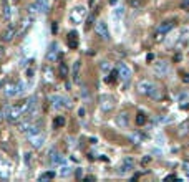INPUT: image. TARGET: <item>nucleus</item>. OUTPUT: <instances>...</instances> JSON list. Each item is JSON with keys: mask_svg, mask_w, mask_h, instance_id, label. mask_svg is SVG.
<instances>
[{"mask_svg": "<svg viewBox=\"0 0 189 182\" xmlns=\"http://www.w3.org/2000/svg\"><path fill=\"white\" fill-rule=\"evenodd\" d=\"M25 113V109H23V106H18V104H15V106H10L8 113H7L5 119L10 122V124H15L17 121L20 119V116Z\"/></svg>", "mask_w": 189, "mask_h": 182, "instance_id": "obj_1", "label": "nucleus"}, {"mask_svg": "<svg viewBox=\"0 0 189 182\" xmlns=\"http://www.w3.org/2000/svg\"><path fill=\"white\" fill-rule=\"evenodd\" d=\"M50 101H51V106L55 109H65V108H71V101L65 96H60V94H53L50 96Z\"/></svg>", "mask_w": 189, "mask_h": 182, "instance_id": "obj_2", "label": "nucleus"}, {"mask_svg": "<svg viewBox=\"0 0 189 182\" xmlns=\"http://www.w3.org/2000/svg\"><path fill=\"white\" fill-rule=\"evenodd\" d=\"M85 17H86V8L85 7H75V8L70 12V20H71L73 23H81Z\"/></svg>", "mask_w": 189, "mask_h": 182, "instance_id": "obj_3", "label": "nucleus"}, {"mask_svg": "<svg viewBox=\"0 0 189 182\" xmlns=\"http://www.w3.org/2000/svg\"><path fill=\"white\" fill-rule=\"evenodd\" d=\"M134 169V159L133 157H124L123 161H121V164H120V169H118V174H128L129 171H133Z\"/></svg>", "mask_w": 189, "mask_h": 182, "instance_id": "obj_4", "label": "nucleus"}, {"mask_svg": "<svg viewBox=\"0 0 189 182\" xmlns=\"http://www.w3.org/2000/svg\"><path fill=\"white\" fill-rule=\"evenodd\" d=\"M118 76H120L124 83H128L129 80H131V76H133L131 68H129L128 65H124V63H120V66H118Z\"/></svg>", "mask_w": 189, "mask_h": 182, "instance_id": "obj_5", "label": "nucleus"}, {"mask_svg": "<svg viewBox=\"0 0 189 182\" xmlns=\"http://www.w3.org/2000/svg\"><path fill=\"white\" fill-rule=\"evenodd\" d=\"M28 142L31 144V148H35V149L41 148V146L45 144V134H41V132H38V134L28 136Z\"/></svg>", "mask_w": 189, "mask_h": 182, "instance_id": "obj_6", "label": "nucleus"}, {"mask_svg": "<svg viewBox=\"0 0 189 182\" xmlns=\"http://www.w3.org/2000/svg\"><path fill=\"white\" fill-rule=\"evenodd\" d=\"M17 35H18V28H17L15 25H10V27H7V28L3 30L2 40L3 41H12L13 37H17Z\"/></svg>", "mask_w": 189, "mask_h": 182, "instance_id": "obj_7", "label": "nucleus"}, {"mask_svg": "<svg viewBox=\"0 0 189 182\" xmlns=\"http://www.w3.org/2000/svg\"><path fill=\"white\" fill-rule=\"evenodd\" d=\"M156 86V83H153V81H148V80H143V81H139L138 83V89H139V93L141 94H148L149 96V93L153 91V88Z\"/></svg>", "mask_w": 189, "mask_h": 182, "instance_id": "obj_8", "label": "nucleus"}, {"mask_svg": "<svg viewBox=\"0 0 189 182\" xmlns=\"http://www.w3.org/2000/svg\"><path fill=\"white\" fill-rule=\"evenodd\" d=\"M94 30H96V33L100 35L103 40H110V30H108V25L104 22H98L96 25H94Z\"/></svg>", "mask_w": 189, "mask_h": 182, "instance_id": "obj_9", "label": "nucleus"}, {"mask_svg": "<svg viewBox=\"0 0 189 182\" xmlns=\"http://www.w3.org/2000/svg\"><path fill=\"white\" fill-rule=\"evenodd\" d=\"M154 71H156V75H159V76H166L167 73H169V63L167 61H156L154 63Z\"/></svg>", "mask_w": 189, "mask_h": 182, "instance_id": "obj_10", "label": "nucleus"}, {"mask_svg": "<svg viewBox=\"0 0 189 182\" xmlns=\"http://www.w3.org/2000/svg\"><path fill=\"white\" fill-rule=\"evenodd\" d=\"M58 57H60L58 43H51L50 48H48V53H47V60L48 61H55V60H58Z\"/></svg>", "mask_w": 189, "mask_h": 182, "instance_id": "obj_11", "label": "nucleus"}, {"mask_svg": "<svg viewBox=\"0 0 189 182\" xmlns=\"http://www.w3.org/2000/svg\"><path fill=\"white\" fill-rule=\"evenodd\" d=\"M173 23L174 22H163L161 25H158V28H156V33H158V38H163V35H166L167 31H169L171 28H173Z\"/></svg>", "mask_w": 189, "mask_h": 182, "instance_id": "obj_12", "label": "nucleus"}, {"mask_svg": "<svg viewBox=\"0 0 189 182\" xmlns=\"http://www.w3.org/2000/svg\"><path fill=\"white\" fill-rule=\"evenodd\" d=\"M100 106H101V109H103V111H110L111 108H113V98L103 94V96L100 98Z\"/></svg>", "mask_w": 189, "mask_h": 182, "instance_id": "obj_13", "label": "nucleus"}, {"mask_svg": "<svg viewBox=\"0 0 189 182\" xmlns=\"http://www.w3.org/2000/svg\"><path fill=\"white\" fill-rule=\"evenodd\" d=\"M3 94H5V96H8V98L20 96L18 88H17V85H13V83H10V85H7L5 88H3Z\"/></svg>", "mask_w": 189, "mask_h": 182, "instance_id": "obj_14", "label": "nucleus"}, {"mask_svg": "<svg viewBox=\"0 0 189 182\" xmlns=\"http://www.w3.org/2000/svg\"><path fill=\"white\" fill-rule=\"evenodd\" d=\"M50 164L51 166H63L65 164V157L60 152H51L50 154Z\"/></svg>", "mask_w": 189, "mask_h": 182, "instance_id": "obj_15", "label": "nucleus"}, {"mask_svg": "<svg viewBox=\"0 0 189 182\" xmlns=\"http://www.w3.org/2000/svg\"><path fill=\"white\" fill-rule=\"evenodd\" d=\"M80 68H81V61L76 60L71 66V78L75 83H80Z\"/></svg>", "mask_w": 189, "mask_h": 182, "instance_id": "obj_16", "label": "nucleus"}, {"mask_svg": "<svg viewBox=\"0 0 189 182\" xmlns=\"http://www.w3.org/2000/svg\"><path fill=\"white\" fill-rule=\"evenodd\" d=\"M37 101H38V98L35 96V94H33V96H30L28 99L25 101V104H23V109H25V113H27V111H30V109H33V108H38V103H37Z\"/></svg>", "mask_w": 189, "mask_h": 182, "instance_id": "obj_17", "label": "nucleus"}, {"mask_svg": "<svg viewBox=\"0 0 189 182\" xmlns=\"http://www.w3.org/2000/svg\"><path fill=\"white\" fill-rule=\"evenodd\" d=\"M31 122H33V121H30L28 118H25L23 121H17V129H18L20 132H25L27 129H28V126L31 124Z\"/></svg>", "mask_w": 189, "mask_h": 182, "instance_id": "obj_18", "label": "nucleus"}, {"mask_svg": "<svg viewBox=\"0 0 189 182\" xmlns=\"http://www.w3.org/2000/svg\"><path fill=\"white\" fill-rule=\"evenodd\" d=\"M40 122H31V124L28 126V129H27V136H33V134H38L40 132Z\"/></svg>", "mask_w": 189, "mask_h": 182, "instance_id": "obj_19", "label": "nucleus"}, {"mask_svg": "<svg viewBox=\"0 0 189 182\" xmlns=\"http://www.w3.org/2000/svg\"><path fill=\"white\" fill-rule=\"evenodd\" d=\"M163 96H164V93H163V89H161L158 85L154 86V88H153L151 93H149V98H153V99H161Z\"/></svg>", "mask_w": 189, "mask_h": 182, "instance_id": "obj_20", "label": "nucleus"}, {"mask_svg": "<svg viewBox=\"0 0 189 182\" xmlns=\"http://www.w3.org/2000/svg\"><path fill=\"white\" fill-rule=\"evenodd\" d=\"M78 47V41H76V31H70V37H68V48L75 50Z\"/></svg>", "mask_w": 189, "mask_h": 182, "instance_id": "obj_21", "label": "nucleus"}, {"mask_svg": "<svg viewBox=\"0 0 189 182\" xmlns=\"http://www.w3.org/2000/svg\"><path fill=\"white\" fill-rule=\"evenodd\" d=\"M35 2L38 3V7H40V12H43V13L50 12V3H48V0H35Z\"/></svg>", "mask_w": 189, "mask_h": 182, "instance_id": "obj_22", "label": "nucleus"}, {"mask_svg": "<svg viewBox=\"0 0 189 182\" xmlns=\"http://www.w3.org/2000/svg\"><path fill=\"white\" fill-rule=\"evenodd\" d=\"M116 122L121 126V128H126V126H128V114H126V113H121L120 116L116 118Z\"/></svg>", "mask_w": 189, "mask_h": 182, "instance_id": "obj_23", "label": "nucleus"}, {"mask_svg": "<svg viewBox=\"0 0 189 182\" xmlns=\"http://www.w3.org/2000/svg\"><path fill=\"white\" fill-rule=\"evenodd\" d=\"M43 75H45V81H47V83L53 81V78H51V68H50V66H45V68H43Z\"/></svg>", "mask_w": 189, "mask_h": 182, "instance_id": "obj_24", "label": "nucleus"}, {"mask_svg": "<svg viewBox=\"0 0 189 182\" xmlns=\"http://www.w3.org/2000/svg\"><path fill=\"white\" fill-rule=\"evenodd\" d=\"M3 18L5 20H10V7H8V3H7V0H3Z\"/></svg>", "mask_w": 189, "mask_h": 182, "instance_id": "obj_25", "label": "nucleus"}, {"mask_svg": "<svg viewBox=\"0 0 189 182\" xmlns=\"http://www.w3.org/2000/svg\"><path fill=\"white\" fill-rule=\"evenodd\" d=\"M55 177V172L53 171H48V172H43L40 176V180H50V179H53Z\"/></svg>", "mask_w": 189, "mask_h": 182, "instance_id": "obj_26", "label": "nucleus"}, {"mask_svg": "<svg viewBox=\"0 0 189 182\" xmlns=\"http://www.w3.org/2000/svg\"><path fill=\"white\" fill-rule=\"evenodd\" d=\"M123 15H124V8H123V7H120V8H116V10L113 12V18H114V20H120Z\"/></svg>", "mask_w": 189, "mask_h": 182, "instance_id": "obj_27", "label": "nucleus"}, {"mask_svg": "<svg viewBox=\"0 0 189 182\" xmlns=\"http://www.w3.org/2000/svg\"><path fill=\"white\" fill-rule=\"evenodd\" d=\"M28 12H30V15H35V13L40 12V7H38V3H37V2L31 3V5H28Z\"/></svg>", "mask_w": 189, "mask_h": 182, "instance_id": "obj_28", "label": "nucleus"}, {"mask_svg": "<svg viewBox=\"0 0 189 182\" xmlns=\"http://www.w3.org/2000/svg\"><path fill=\"white\" fill-rule=\"evenodd\" d=\"M58 73H60V76L66 78V76H68V66H66L65 63H61V65H60V70H58Z\"/></svg>", "mask_w": 189, "mask_h": 182, "instance_id": "obj_29", "label": "nucleus"}, {"mask_svg": "<svg viewBox=\"0 0 189 182\" xmlns=\"http://www.w3.org/2000/svg\"><path fill=\"white\" fill-rule=\"evenodd\" d=\"M144 122H146V114H143V113H138V114H136V124L143 126Z\"/></svg>", "mask_w": 189, "mask_h": 182, "instance_id": "obj_30", "label": "nucleus"}, {"mask_svg": "<svg viewBox=\"0 0 189 182\" xmlns=\"http://www.w3.org/2000/svg\"><path fill=\"white\" fill-rule=\"evenodd\" d=\"M129 5H131L134 10H139L143 7V0H129Z\"/></svg>", "mask_w": 189, "mask_h": 182, "instance_id": "obj_31", "label": "nucleus"}, {"mask_svg": "<svg viewBox=\"0 0 189 182\" xmlns=\"http://www.w3.org/2000/svg\"><path fill=\"white\" fill-rule=\"evenodd\" d=\"M189 99V91H183L181 94H177V101L179 103H184V101Z\"/></svg>", "mask_w": 189, "mask_h": 182, "instance_id": "obj_32", "label": "nucleus"}, {"mask_svg": "<svg viewBox=\"0 0 189 182\" xmlns=\"http://www.w3.org/2000/svg\"><path fill=\"white\" fill-rule=\"evenodd\" d=\"M70 174H71V167L63 166V167H61V171H60V176H61V177H66V176H70Z\"/></svg>", "mask_w": 189, "mask_h": 182, "instance_id": "obj_33", "label": "nucleus"}, {"mask_svg": "<svg viewBox=\"0 0 189 182\" xmlns=\"http://www.w3.org/2000/svg\"><path fill=\"white\" fill-rule=\"evenodd\" d=\"M63 124H65V118H61V116H58L57 119L53 121V126H55V128H61Z\"/></svg>", "mask_w": 189, "mask_h": 182, "instance_id": "obj_34", "label": "nucleus"}, {"mask_svg": "<svg viewBox=\"0 0 189 182\" xmlns=\"http://www.w3.org/2000/svg\"><path fill=\"white\" fill-rule=\"evenodd\" d=\"M116 75H118V71H111L110 76H106V78H104V81H106V83H113L114 78H116Z\"/></svg>", "mask_w": 189, "mask_h": 182, "instance_id": "obj_35", "label": "nucleus"}, {"mask_svg": "<svg viewBox=\"0 0 189 182\" xmlns=\"http://www.w3.org/2000/svg\"><path fill=\"white\" fill-rule=\"evenodd\" d=\"M186 132H189V122H184V124L181 126V131H179V134H181V136H184Z\"/></svg>", "mask_w": 189, "mask_h": 182, "instance_id": "obj_36", "label": "nucleus"}, {"mask_svg": "<svg viewBox=\"0 0 189 182\" xmlns=\"http://www.w3.org/2000/svg\"><path fill=\"white\" fill-rule=\"evenodd\" d=\"M101 70H103L104 73H106V71H110V70H111V65H110L108 61H103V63H101Z\"/></svg>", "mask_w": 189, "mask_h": 182, "instance_id": "obj_37", "label": "nucleus"}, {"mask_svg": "<svg viewBox=\"0 0 189 182\" xmlns=\"http://www.w3.org/2000/svg\"><path fill=\"white\" fill-rule=\"evenodd\" d=\"M181 8H184V10L189 8V0H183V2H181Z\"/></svg>", "mask_w": 189, "mask_h": 182, "instance_id": "obj_38", "label": "nucleus"}, {"mask_svg": "<svg viewBox=\"0 0 189 182\" xmlns=\"http://www.w3.org/2000/svg\"><path fill=\"white\" fill-rule=\"evenodd\" d=\"M58 31V25H57V22H53L51 23V33H57Z\"/></svg>", "mask_w": 189, "mask_h": 182, "instance_id": "obj_39", "label": "nucleus"}, {"mask_svg": "<svg viewBox=\"0 0 189 182\" xmlns=\"http://www.w3.org/2000/svg\"><path fill=\"white\" fill-rule=\"evenodd\" d=\"M30 161H31V154L25 152V164H30Z\"/></svg>", "mask_w": 189, "mask_h": 182, "instance_id": "obj_40", "label": "nucleus"}, {"mask_svg": "<svg viewBox=\"0 0 189 182\" xmlns=\"http://www.w3.org/2000/svg\"><path fill=\"white\" fill-rule=\"evenodd\" d=\"M83 177V169H76V179H81Z\"/></svg>", "mask_w": 189, "mask_h": 182, "instance_id": "obj_41", "label": "nucleus"}, {"mask_svg": "<svg viewBox=\"0 0 189 182\" xmlns=\"http://www.w3.org/2000/svg\"><path fill=\"white\" fill-rule=\"evenodd\" d=\"M149 161H151V157H149V156H148V157H143V161H141V164H143V166H146V164H148V162H149Z\"/></svg>", "mask_w": 189, "mask_h": 182, "instance_id": "obj_42", "label": "nucleus"}, {"mask_svg": "<svg viewBox=\"0 0 189 182\" xmlns=\"http://www.w3.org/2000/svg\"><path fill=\"white\" fill-rule=\"evenodd\" d=\"M27 76H28V78H33V70H27Z\"/></svg>", "mask_w": 189, "mask_h": 182, "instance_id": "obj_43", "label": "nucleus"}, {"mask_svg": "<svg viewBox=\"0 0 189 182\" xmlns=\"http://www.w3.org/2000/svg\"><path fill=\"white\" fill-rule=\"evenodd\" d=\"M181 108H183V109H189V103L186 104V101H184V103L181 104Z\"/></svg>", "mask_w": 189, "mask_h": 182, "instance_id": "obj_44", "label": "nucleus"}, {"mask_svg": "<svg viewBox=\"0 0 189 182\" xmlns=\"http://www.w3.org/2000/svg\"><path fill=\"white\" fill-rule=\"evenodd\" d=\"M78 114H80V116H85V109H83V108H80V111H78Z\"/></svg>", "mask_w": 189, "mask_h": 182, "instance_id": "obj_45", "label": "nucleus"}, {"mask_svg": "<svg viewBox=\"0 0 189 182\" xmlns=\"http://www.w3.org/2000/svg\"><path fill=\"white\" fill-rule=\"evenodd\" d=\"M183 81H184V83H189V75H184V78H183Z\"/></svg>", "mask_w": 189, "mask_h": 182, "instance_id": "obj_46", "label": "nucleus"}, {"mask_svg": "<svg viewBox=\"0 0 189 182\" xmlns=\"http://www.w3.org/2000/svg\"><path fill=\"white\" fill-rule=\"evenodd\" d=\"M184 169H186V171H189V164H187V162L184 164Z\"/></svg>", "mask_w": 189, "mask_h": 182, "instance_id": "obj_47", "label": "nucleus"}, {"mask_svg": "<svg viewBox=\"0 0 189 182\" xmlns=\"http://www.w3.org/2000/svg\"><path fill=\"white\" fill-rule=\"evenodd\" d=\"M2 51H3V48H2V47H0V58H2Z\"/></svg>", "mask_w": 189, "mask_h": 182, "instance_id": "obj_48", "label": "nucleus"}, {"mask_svg": "<svg viewBox=\"0 0 189 182\" xmlns=\"http://www.w3.org/2000/svg\"><path fill=\"white\" fill-rule=\"evenodd\" d=\"M0 119H3V118H2V108H0Z\"/></svg>", "mask_w": 189, "mask_h": 182, "instance_id": "obj_49", "label": "nucleus"}, {"mask_svg": "<svg viewBox=\"0 0 189 182\" xmlns=\"http://www.w3.org/2000/svg\"><path fill=\"white\" fill-rule=\"evenodd\" d=\"M15 2H17V0H15Z\"/></svg>", "mask_w": 189, "mask_h": 182, "instance_id": "obj_50", "label": "nucleus"}]
</instances>
